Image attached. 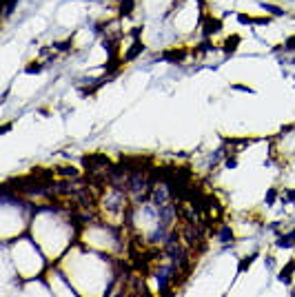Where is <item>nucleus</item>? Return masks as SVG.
<instances>
[{
    "instance_id": "obj_1",
    "label": "nucleus",
    "mask_w": 295,
    "mask_h": 297,
    "mask_svg": "<svg viewBox=\"0 0 295 297\" xmlns=\"http://www.w3.org/2000/svg\"><path fill=\"white\" fill-rule=\"evenodd\" d=\"M82 166H85L89 173H94V171H107V168L111 166V160H109L107 155H102V153L85 155V158H82Z\"/></svg>"
},
{
    "instance_id": "obj_2",
    "label": "nucleus",
    "mask_w": 295,
    "mask_h": 297,
    "mask_svg": "<svg viewBox=\"0 0 295 297\" xmlns=\"http://www.w3.org/2000/svg\"><path fill=\"white\" fill-rule=\"evenodd\" d=\"M187 49L184 47H180V49H169V51H164V53H160V60H164V62H171V65H178V62H182L184 58H187Z\"/></svg>"
},
{
    "instance_id": "obj_3",
    "label": "nucleus",
    "mask_w": 295,
    "mask_h": 297,
    "mask_svg": "<svg viewBox=\"0 0 295 297\" xmlns=\"http://www.w3.org/2000/svg\"><path fill=\"white\" fill-rule=\"evenodd\" d=\"M204 27H202V33H204V38H209V35L218 33V31H222V20H218V18L213 16H204Z\"/></svg>"
},
{
    "instance_id": "obj_4",
    "label": "nucleus",
    "mask_w": 295,
    "mask_h": 297,
    "mask_svg": "<svg viewBox=\"0 0 295 297\" xmlns=\"http://www.w3.org/2000/svg\"><path fill=\"white\" fill-rule=\"evenodd\" d=\"M142 51H144V44L140 42V40H135V42L131 44V49H129V51H127L125 56H122V60H125V62H131V60H133V58H138Z\"/></svg>"
},
{
    "instance_id": "obj_5",
    "label": "nucleus",
    "mask_w": 295,
    "mask_h": 297,
    "mask_svg": "<svg viewBox=\"0 0 295 297\" xmlns=\"http://www.w3.org/2000/svg\"><path fill=\"white\" fill-rule=\"evenodd\" d=\"M293 273H295V260H291L289 264L280 270V282L282 284H291V282H293V279H291V277H293Z\"/></svg>"
},
{
    "instance_id": "obj_6",
    "label": "nucleus",
    "mask_w": 295,
    "mask_h": 297,
    "mask_svg": "<svg viewBox=\"0 0 295 297\" xmlns=\"http://www.w3.org/2000/svg\"><path fill=\"white\" fill-rule=\"evenodd\" d=\"M293 244H295V229L289 231L286 235H282V237L277 239V246H280V248H291Z\"/></svg>"
},
{
    "instance_id": "obj_7",
    "label": "nucleus",
    "mask_w": 295,
    "mask_h": 297,
    "mask_svg": "<svg viewBox=\"0 0 295 297\" xmlns=\"http://www.w3.org/2000/svg\"><path fill=\"white\" fill-rule=\"evenodd\" d=\"M135 9V0H120V16H131Z\"/></svg>"
},
{
    "instance_id": "obj_8",
    "label": "nucleus",
    "mask_w": 295,
    "mask_h": 297,
    "mask_svg": "<svg viewBox=\"0 0 295 297\" xmlns=\"http://www.w3.org/2000/svg\"><path fill=\"white\" fill-rule=\"evenodd\" d=\"M218 237H220V242H224V244L231 242V239H233V231H231V226H220Z\"/></svg>"
},
{
    "instance_id": "obj_9",
    "label": "nucleus",
    "mask_w": 295,
    "mask_h": 297,
    "mask_svg": "<svg viewBox=\"0 0 295 297\" xmlns=\"http://www.w3.org/2000/svg\"><path fill=\"white\" fill-rule=\"evenodd\" d=\"M240 35H233V38H229L227 42H224V53H233L237 49V44H240Z\"/></svg>"
},
{
    "instance_id": "obj_10",
    "label": "nucleus",
    "mask_w": 295,
    "mask_h": 297,
    "mask_svg": "<svg viewBox=\"0 0 295 297\" xmlns=\"http://www.w3.org/2000/svg\"><path fill=\"white\" fill-rule=\"evenodd\" d=\"M58 173H60L63 177H67V180H78V171H76L73 166H60Z\"/></svg>"
},
{
    "instance_id": "obj_11",
    "label": "nucleus",
    "mask_w": 295,
    "mask_h": 297,
    "mask_svg": "<svg viewBox=\"0 0 295 297\" xmlns=\"http://www.w3.org/2000/svg\"><path fill=\"white\" fill-rule=\"evenodd\" d=\"M255 257H258V253H253V255L244 257V260H242V264H240V268H237V273H244V270L249 268L251 264H253V260H255Z\"/></svg>"
},
{
    "instance_id": "obj_12",
    "label": "nucleus",
    "mask_w": 295,
    "mask_h": 297,
    "mask_svg": "<svg viewBox=\"0 0 295 297\" xmlns=\"http://www.w3.org/2000/svg\"><path fill=\"white\" fill-rule=\"evenodd\" d=\"M262 9H264V11H268V13H273V16H284V11H282L280 7H275V4H266V2H262Z\"/></svg>"
},
{
    "instance_id": "obj_13",
    "label": "nucleus",
    "mask_w": 295,
    "mask_h": 297,
    "mask_svg": "<svg viewBox=\"0 0 295 297\" xmlns=\"http://www.w3.org/2000/svg\"><path fill=\"white\" fill-rule=\"evenodd\" d=\"M69 47H71V38H67L65 42H56L54 44V49H60V51H67Z\"/></svg>"
},
{
    "instance_id": "obj_14",
    "label": "nucleus",
    "mask_w": 295,
    "mask_h": 297,
    "mask_svg": "<svg viewBox=\"0 0 295 297\" xmlns=\"http://www.w3.org/2000/svg\"><path fill=\"white\" fill-rule=\"evenodd\" d=\"M25 71H27V73H40V71H42V65H38V62H32V65H29Z\"/></svg>"
},
{
    "instance_id": "obj_15",
    "label": "nucleus",
    "mask_w": 295,
    "mask_h": 297,
    "mask_svg": "<svg viewBox=\"0 0 295 297\" xmlns=\"http://www.w3.org/2000/svg\"><path fill=\"white\" fill-rule=\"evenodd\" d=\"M284 51H295V35H291L284 42Z\"/></svg>"
},
{
    "instance_id": "obj_16",
    "label": "nucleus",
    "mask_w": 295,
    "mask_h": 297,
    "mask_svg": "<svg viewBox=\"0 0 295 297\" xmlns=\"http://www.w3.org/2000/svg\"><path fill=\"white\" fill-rule=\"evenodd\" d=\"M209 49H211V42H209V40H204V42L197 47V51H193V53H196V56H197V53H206Z\"/></svg>"
},
{
    "instance_id": "obj_17",
    "label": "nucleus",
    "mask_w": 295,
    "mask_h": 297,
    "mask_svg": "<svg viewBox=\"0 0 295 297\" xmlns=\"http://www.w3.org/2000/svg\"><path fill=\"white\" fill-rule=\"evenodd\" d=\"M275 198H277V191H275V189H271V191L266 193V204H268V206H271V204L275 202Z\"/></svg>"
},
{
    "instance_id": "obj_18",
    "label": "nucleus",
    "mask_w": 295,
    "mask_h": 297,
    "mask_svg": "<svg viewBox=\"0 0 295 297\" xmlns=\"http://www.w3.org/2000/svg\"><path fill=\"white\" fill-rule=\"evenodd\" d=\"M284 202H293L295 204V191H286V193H284Z\"/></svg>"
},
{
    "instance_id": "obj_19",
    "label": "nucleus",
    "mask_w": 295,
    "mask_h": 297,
    "mask_svg": "<svg viewBox=\"0 0 295 297\" xmlns=\"http://www.w3.org/2000/svg\"><path fill=\"white\" fill-rule=\"evenodd\" d=\"M227 166H229V168L237 166V160H235V158H227Z\"/></svg>"
},
{
    "instance_id": "obj_20",
    "label": "nucleus",
    "mask_w": 295,
    "mask_h": 297,
    "mask_svg": "<svg viewBox=\"0 0 295 297\" xmlns=\"http://www.w3.org/2000/svg\"><path fill=\"white\" fill-rule=\"evenodd\" d=\"M293 295H295V288H293Z\"/></svg>"
}]
</instances>
